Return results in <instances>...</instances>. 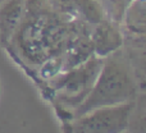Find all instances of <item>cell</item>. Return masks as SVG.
I'll list each match as a JSON object with an SVG mask.
<instances>
[{"label": "cell", "mask_w": 146, "mask_h": 133, "mask_svg": "<svg viewBox=\"0 0 146 133\" xmlns=\"http://www.w3.org/2000/svg\"><path fill=\"white\" fill-rule=\"evenodd\" d=\"M135 95L136 82L131 68L117 50L104 58L92 88L76 108L74 118L98 108L133 101Z\"/></svg>", "instance_id": "cell-1"}, {"label": "cell", "mask_w": 146, "mask_h": 133, "mask_svg": "<svg viewBox=\"0 0 146 133\" xmlns=\"http://www.w3.org/2000/svg\"><path fill=\"white\" fill-rule=\"evenodd\" d=\"M103 62L104 58L92 54L83 63L64 70V74L54 77L53 86L55 90L60 91V96L64 99V103L74 106L76 109L85 100L87 93L92 88Z\"/></svg>", "instance_id": "cell-2"}, {"label": "cell", "mask_w": 146, "mask_h": 133, "mask_svg": "<svg viewBox=\"0 0 146 133\" xmlns=\"http://www.w3.org/2000/svg\"><path fill=\"white\" fill-rule=\"evenodd\" d=\"M133 101L111 106H103L78 115L69 128L77 133H118L128 127Z\"/></svg>", "instance_id": "cell-3"}, {"label": "cell", "mask_w": 146, "mask_h": 133, "mask_svg": "<svg viewBox=\"0 0 146 133\" xmlns=\"http://www.w3.org/2000/svg\"><path fill=\"white\" fill-rule=\"evenodd\" d=\"M94 26L95 30L90 36L94 55L105 58L109 54L119 50L123 44V37L117 24L110 21L101 19Z\"/></svg>", "instance_id": "cell-4"}, {"label": "cell", "mask_w": 146, "mask_h": 133, "mask_svg": "<svg viewBox=\"0 0 146 133\" xmlns=\"http://www.w3.org/2000/svg\"><path fill=\"white\" fill-rule=\"evenodd\" d=\"M56 8L64 15L96 24L104 19V10L96 0H54Z\"/></svg>", "instance_id": "cell-5"}, {"label": "cell", "mask_w": 146, "mask_h": 133, "mask_svg": "<svg viewBox=\"0 0 146 133\" xmlns=\"http://www.w3.org/2000/svg\"><path fill=\"white\" fill-rule=\"evenodd\" d=\"M22 0H5L0 4V41L8 44L14 36L25 12Z\"/></svg>", "instance_id": "cell-6"}, {"label": "cell", "mask_w": 146, "mask_h": 133, "mask_svg": "<svg viewBox=\"0 0 146 133\" xmlns=\"http://www.w3.org/2000/svg\"><path fill=\"white\" fill-rule=\"evenodd\" d=\"M146 9L145 0H135L133 4L128 8L126 14V27L128 31L136 35H145L146 30Z\"/></svg>", "instance_id": "cell-7"}, {"label": "cell", "mask_w": 146, "mask_h": 133, "mask_svg": "<svg viewBox=\"0 0 146 133\" xmlns=\"http://www.w3.org/2000/svg\"><path fill=\"white\" fill-rule=\"evenodd\" d=\"M1 1H3V0H0V3H1Z\"/></svg>", "instance_id": "cell-8"}]
</instances>
